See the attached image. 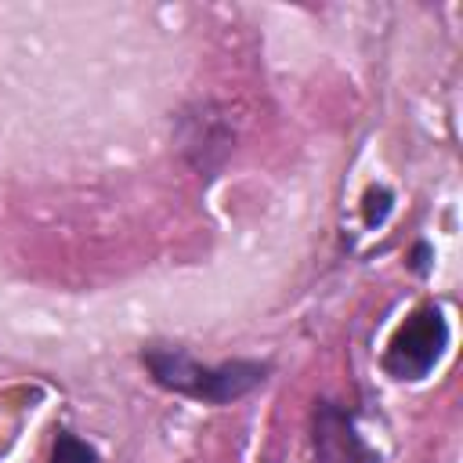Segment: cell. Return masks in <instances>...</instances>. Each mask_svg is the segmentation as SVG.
Listing matches in <instances>:
<instances>
[{
    "label": "cell",
    "mask_w": 463,
    "mask_h": 463,
    "mask_svg": "<svg viewBox=\"0 0 463 463\" xmlns=\"http://www.w3.org/2000/svg\"><path fill=\"white\" fill-rule=\"evenodd\" d=\"M141 365L148 369L156 387L192 398V402H203V405H213V409L253 394L271 376V362L232 358L221 365H203L184 347H174V344H145Z\"/></svg>",
    "instance_id": "1"
},
{
    "label": "cell",
    "mask_w": 463,
    "mask_h": 463,
    "mask_svg": "<svg viewBox=\"0 0 463 463\" xmlns=\"http://www.w3.org/2000/svg\"><path fill=\"white\" fill-rule=\"evenodd\" d=\"M449 347V322L438 304H420L387 340V351L380 358L383 373L402 383H416L430 376V369L441 362Z\"/></svg>",
    "instance_id": "2"
},
{
    "label": "cell",
    "mask_w": 463,
    "mask_h": 463,
    "mask_svg": "<svg viewBox=\"0 0 463 463\" xmlns=\"http://www.w3.org/2000/svg\"><path fill=\"white\" fill-rule=\"evenodd\" d=\"M174 141H177V152L184 156V163L203 177H217L221 166L228 163V156L235 152V130L228 123V112L213 101H195V105L181 109Z\"/></svg>",
    "instance_id": "3"
},
{
    "label": "cell",
    "mask_w": 463,
    "mask_h": 463,
    "mask_svg": "<svg viewBox=\"0 0 463 463\" xmlns=\"http://www.w3.org/2000/svg\"><path fill=\"white\" fill-rule=\"evenodd\" d=\"M315 463H380L376 449L358 434L354 412L333 398H318L311 412Z\"/></svg>",
    "instance_id": "4"
},
{
    "label": "cell",
    "mask_w": 463,
    "mask_h": 463,
    "mask_svg": "<svg viewBox=\"0 0 463 463\" xmlns=\"http://www.w3.org/2000/svg\"><path fill=\"white\" fill-rule=\"evenodd\" d=\"M51 463H101L98 449L90 441H83L72 430H58L54 445H51Z\"/></svg>",
    "instance_id": "5"
},
{
    "label": "cell",
    "mask_w": 463,
    "mask_h": 463,
    "mask_svg": "<svg viewBox=\"0 0 463 463\" xmlns=\"http://www.w3.org/2000/svg\"><path fill=\"white\" fill-rule=\"evenodd\" d=\"M391 206H394V192H391V188H383V184L369 188V192H365V203H362V221H365V228H380V224L387 221Z\"/></svg>",
    "instance_id": "6"
},
{
    "label": "cell",
    "mask_w": 463,
    "mask_h": 463,
    "mask_svg": "<svg viewBox=\"0 0 463 463\" xmlns=\"http://www.w3.org/2000/svg\"><path fill=\"white\" fill-rule=\"evenodd\" d=\"M430 264H434V246L420 239V242L412 246V257H409V268H412L416 275H427V271H430Z\"/></svg>",
    "instance_id": "7"
}]
</instances>
